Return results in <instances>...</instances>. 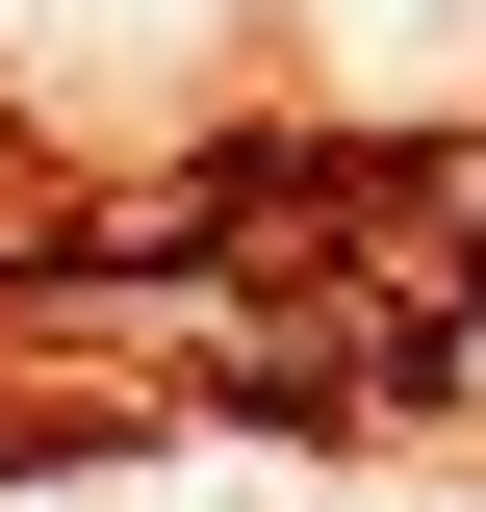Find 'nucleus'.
Wrapping results in <instances>:
<instances>
[{
	"mask_svg": "<svg viewBox=\"0 0 486 512\" xmlns=\"http://www.w3.org/2000/svg\"><path fill=\"white\" fill-rule=\"evenodd\" d=\"M435 384H486V282H461V333H435Z\"/></svg>",
	"mask_w": 486,
	"mask_h": 512,
	"instance_id": "nucleus-1",
	"label": "nucleus"
}]
</instances>
